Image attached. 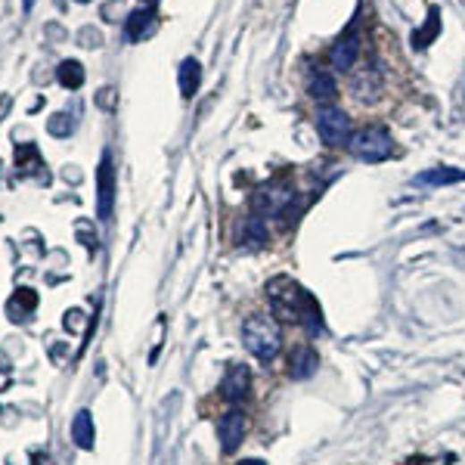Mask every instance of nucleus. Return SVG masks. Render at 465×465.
I'll use <instances>...</instances> for the list:
<instances>
[{"instance_id": "nucleus-1", "label": "nucleus", "mask_w": 465, "mask_h": 465, "mask_svg": "<svg viewBox=\"0 0 465 465\" xmlns=\"http://www.w3.org/2000/svg\"><path fill=\"white\" fill-rule=\"evenodd\" d=\"M267 301H270V310L274 317H279L283 323H295V326H304L308 335H317L323 329V320H320V308L317 301L289 276H279L274 283L267 285Z\"/></svg>"}, {"instance_id": "nucleus-2", "label": "nucleus", "mask_w": 465, "mask_h": 465, "mask_svg": "<svg viewBox=\"0 0 465 465\" xmlns=\"http://www.w3.org/2000/svg\"><path fill=\"white\" fill-rule=\"evenodd\" d=\"M242 344L255 360L270 363L279 357L283 351V332L274 317H264V314H251L249 320L242 323Z\"/></svg>"}, {"instance_id": "nucleus-3", "label": "nucleus", "mask_w": 465, "mask_h": 465, "mask_svg": "<svg viewBox=\"0 0 465 465\" xmlns=\"http://www.w3.org/2000/svg\"><path fill=\"white\" fill-rule=\"evenodd\" d=\"M348 149H351V156L360 158V162L378 165L394 152V137H391V131L382 128V124H369V128L354 131Z\"/></svg>"}, {"instance_id": "nucleus-4", "label": "nucleus", "mask_w": 465, "mask_h": 465, "mask_svg": "<svg viewBox=\"0 0 465 465\" xmlns=\"http://www.w3.org/2000/svg\"><path fill=\"white\" fill-rule=\"evenodd\" d=\"M314 124L320 140L326 146H332V149H342V146H348L351 137H354V124H351L348 112L338 109V106H320Z\"/></svg>"}, {"instance_id": "nucleus-5", "label": "nucleus", "mask_w": 465, "mask_h": 465, "mask_svg": "<svg viewBox=\"0 0 465 465\" xmlns=\"http://www.w3.org/2000/svg\"><path fill=\"white\" fill-rule=\"evenodd\" d=\"M245 431H249V418H245L242 410H227L221 418H217V441H221L224 453H236L245 441Z\"/></svg>"}, {"instance_id": "nucleus-6", "label": "nucleus", "mask_w": 465, "mask_h": 465, "mask_svg": "<svg viewBox=\"0 0 465 465\" xmlns=\"http://www.w3.org/2000/svg\"><path fill=\"white\" fill-rule=\"evenodd\" d=\"M360 50H363V38L357 31V25H351L329 50V65L335 72H351L357 65V59H360Z\"/></svg>"}, {"instance_id": "nucleus-7", "label": "nucleus", "mask_w": 465, "mask_h": 465, "mask_svg": "<svg viewBox=\"0 0 465 465\" xmlns=\"http://www.w3.org/2000/svg\"><path fill=\"white\" fill-rule=\"evenodd\" d=\"M112 205H115V168H112V156L103 152L97 171V217L99 221H109Z\"/></svg>"}, {"instance_id": "nucleus-8", "label": "nucleus", "mask_w": 465, "mask_h": 465, "mask_svg": "<svg viewBox=\"0 0 465 465\" xmlns=\"http://www.w3.org/2000/svg\"><path fill=\"white\" fill-rule=\"evenodd\" d=\"M251 394V372L242 363H232L221 382V397L227 403H242Z\"/></svg>"}, {"instance_id": "nucleus-9", "label": "nucleus", "mask_w": 465, "mask_h": 465, "mask_svg": "<svg viewBox=\"0 0 465 465\" xmlns=\"http://www.w3.org/2000/svg\"><path fill=\"white\" fill-rule=\"evenodd\" d=\"M320 367V357H317V351L310 348V344H298V348H292L289 354V378H295V382H304V378H310Z\"/></svg>"}, {"instance_id": "nucleus-10", "label": "nucleus", "mask_w": 465, "mask_h": 465, "mask_svg": "<svg viewBox=\"0 0 465 465\" xmlns=\"http://www.w3.org/2000/svg\"><path fill=\"white\" fill-rule=\"evenodd\" d=\"M158 29V16L152 6H143V10H134L128 16V41H143V38H152Z\"/></svg>"}, {"instance_id": "nucleus-11", "label": "nucleus", "mask_w": 465, "mask_h": 465, "mask_svg": "<svg viewBox=\"0 0 465 465\" xmlns=\"http://www.w3.org/2000/svg\"><path fill=\"white\" fill-rule=\"evenodd\" d=\"M292 196H295V192L285 190V186H283V190L270 186V190H261V192H258V196H255V205L264 211V215H283V211L292 205Z\"/></svg>"}, {"instance_id": "nucleus-12", "label": "nucleus", "mask_w": 465, "mask_h": 465, "mask_svg": "<svg viewBox=\"0 0 465 465\" xmlns=\"http://www.w3.org/2000/svg\"><path fill=\"white\" fill-rule=\"evenodd\" d=\"M308 93H310L314 103L332 106V99L338 97V84H335V78H332L329 72H314V75H310V84H308Z\"/></svg>"}, {"instance_id": "nucleus-13", "label": "nucleus", "mask_w": 465, "mask_h": 465, "mask_svg": "<svg viewBox=\"0 0 465 465\" xmlns=\"http://www.w3.org/2000/svg\"><path fill=\"white\" fill-rule=\"evenodd\" d=\"M72 437H75V444L81 450H93L97 428H93V416L88 413V410H81V413L75 416V422H72Z\"/></svg>"}, {"instance_id": "nucleus-14", "label": "nucleus", "mask_w": 465, "mask_h": 465, "mask_svg": "<svg viewBox=\"0 0 465 465\" xmlns=\"http://www.w3.org/2000/svg\"><path fill=\"white\" fill-rule=\"evenodd\" d=\"M465 181V171L462 168H431L425 174L416 177V183L422 186H450V183H460Z\"/></svg>"}, {"instance_id": "nucleus-15", "label": "nucleus", "mask_w": 465, "mask_h": 465, "mask_svg": "<svg viewBox=\"0 0 465 465\" xmlns=\"http://www.w3.org/2000/svg\"><path fill=\"white\" fill-rule=\"evenodd\" d=\"M199 84H202V65H199V59H183L181 63V93L186 99L196 97Z\"/></svg>"}, {"instance_id": "nucleus-16", "label": "nucleus", "mask_w": 465, "mask_h": 465, "mask_svg": "<svg viewBox=\"0 0 465 465\" xmlns=\"http://www.w3.org/2000/svg\"><path fill=\"white\" fill-rule=\"evenodd\" d=\"M56 78H59V84H63V88L78 90L84 84V65L78 63V59H65V63H59Z\"/></svg>"}, {"instance_id": "nucleus-17", "label": "nucleus", "mask_w": 465, "mask_h": 465, "mask_svg": "<svg viewBox=\"0 0 465 465\" xmlns=\"http://www.w3.org/2000/svg\"><path fill=\"white\" fill-rule=\"evenodd\" d=\"M38 308V295H35V289H19L16 295L10 298V314L16 317H22V314H31V310Z\"/></svg>"}, {"instance_id": "nucleus-18", "label": "nucleus", "mask_w": 465, "mask_h": 465, "mask_svg": "<svg viewBox=\"0 0 465 465\" xmlns=\"http://www.w3.org/2000/svg\"><path fill=\"white\" fill-rule=\"evenodd\" d=\"M245 242H251V245L267 242V227H264L261 215H251L249 221H245Z\"/></svg>"}, {"instance_id": "nucleus-19", "label": "nucleus", "mask_w": 465, "mask_h": 465, "mask_svg": "<svg viewBox=\"0 0 465 465\" xmlns=\"http://www.w3.org/2000/svg\"><path fill=\"white\" fill-rule=\"evenodd\" d=\"M437 25H441V19H437V10H431V16H428V25H425L418 35H413V46H428L431 44V38H435V31H437Z\"/></svg>"}, {"instance_id": "nucleus-20", "label": "nucleus", "mask_w": 465, "mask_h": 465, "mask_svg": "<svg viewBox=\"0 0 465 465\" xmlns=\"http://www.w3.org/2000/svg\"><path fill=\"white\" fill-rule=\"evenodd\" d=\"M46 128H50L53 137H69L72 134V122L65 112H59V115H53L50 122H46Z\"/></svg>"}, {"instance_id": "nucleus-21", "label": "nucleus", "mask_w": 465, "mask_h": 465, "mask_svg": "<svg viewBox=\"0 0 465 465\" xmlns=\"http://www.w3.org/2000/svg\"><path fill=\"white\" fill-rule=\"evenodd\" d=\"M239 465H267V462H261V460H242Z\"/></svg>"}, {"instance_id": "nucleus-22", "label": "nucleus", "mask_w": 465, "mask_h": 465, "mask_svg": "<svg viewBox=\"0 0 465 465\" xmlns=\"http://www.w3.org/2000/svg\"><path fill=\"white\" fill-rule=\"evenodd\" d=\"M31 6H35V0H22V10H25V13H29Z\"/></svg>"}, {"instance_id": "nucleus-23", "label": "nucleus", "mask_w": 465, "mask_h": 465, "mask_svg": "<svg viewBox=\"0 0 465 465\" xmlns=\"http://www.w3.org/2000/svg\"><path fill=\"white\" fill-rule=\"evenodd\" d=\"M143 4H146V6H152V4H156V0H143Z\"/></svg>"}, {"instance_id": "nucleus-24", "label": "nucleus", "mask_w": 465, "mask_h": 465, "mask_svg": "<svg viewBox=\"0 0 465 465\" xmlns=\"http://www.w3.org/2000/svg\"><path fill=\"white\" fill-rule=\"evenodd\" d=\"M78 4H88V0H78Z\"/></svg>"}]
</instances>
